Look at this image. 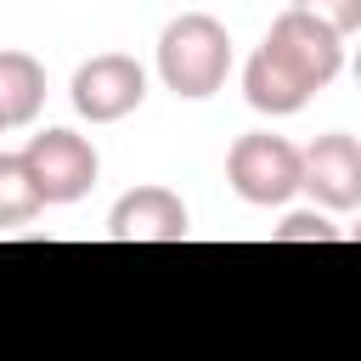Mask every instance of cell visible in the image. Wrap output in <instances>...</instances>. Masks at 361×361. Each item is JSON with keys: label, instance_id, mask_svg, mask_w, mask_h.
Returning a JSON list of instances; mask_svg holds the SVG:
<instances>
[{"label": "cell", "instance_id": "7c38bea8", "mask_svg": "<svg viewBox=\"0 0 361 361\" xmlns=\"http://www.w3.org/2000/svg\"><path fill=\"white\" fill-rule=\"evenodd\" d=\"M299 11H310V17H322L327 28H338V34H355L361 28V0H293Z\"/></svg>", "mask_w": 361, "mask_h": 361}, {"label": "cell", "instance_id": "8992f818", "mask_svg": "<svg viewBox=\"0 0 361 361\" xmlns=\"http://www.w3.org/2000/svg\"><path fill=\"white\" fill-rule=\"evenodd\" d=\"M305 192L327 214L361 209V141L344 130H327L305 147Z\"/></svg>", "mask_w": 361, "mask_h": 361}, {"label": "cell", "instance_id": "52a82bcc", "mask_svg": "<svg viewBox=\"0 0 361 361\" xmlns=\"http://www.w3.org/2000/svg\"><path fill=\"white\" fill-rule=\"evenodd\" d=\"M186 231H192L186 203L169 186H135L107 214V237L113 243H186Z\"/></svg>", "mask_w": 361, "mask_h": 361}, {"label": "cell", "instance_id": "6da1fadb", "mask_svg": "<svg viewBox=\"0 0 361 361\" xmlns=\"http://www.w3.org/2000/svg\"><path fill=\"white\" fill-rule=\"evenodd\" d=\"M231 73V34L220 17L209 11H180L164 34H158V79L186 96V102H209Z\"/></svg>", "mask_w": 361, "mask_h": 361}, {"label": "cell", "instance_id": "30bf717a", "mask_svg": "<svg viewBox=\"0 0 361 361\" xmlns=\"http://www.w3.org/2000/svg\"><path fill=\"white\" fill-rule=\"evenodd\" d=\"M39 209H45V197H39V180H34L28 158L0 152V226H28Z\"/></svg>", "mask_w": 361, "mask_h": 361}, {"label": "cell", "instance_id": "5bb4252c", "mask_svg": "<svg viewBox=\"0 0 361 361\" xmlns=\"http://www.w3.org/2000/svg\"><path fill=\"white\" fill-rule=\"evenodd\" d=\"M355 85H361V51H355Z\"/></svg>", "mask_w": 361, "mask_h": 361}, {"label": "cell", "instance_id": "ba28073f", "mask_svg": "<svg viewBox=\"0 0 361 361\" xmlns=\"http://www.w3.org/2000/svg\"><path fill=\"white\" fill-rule=\"evenodd\" d=\"M243 96H248V107L254 113H271V118H293L305 102H310V85L288 68V62H276L265 45L248 56V68H243Z\"/></svg>", "mask_w": 361, "mask_h": 361}, {"label": "cell", "instance_id": "8fae6325", "mask_svg": "<svg viewBox=\"0 0 361 361\" xmlns=\"http://www.w3.org/2000/svg\"><path fill=\"white\" fill-rule=\"evenodd\" d=\"M344 231L327 220V209H299L276 226V243H338Z\"/></svg>", "mask_w": 361, "mask_h": 361}, {"label": "cell", "instance_id": "9c48e42d", "mask_svg": "<svg viewBox=\"0 0 361 361\" xmlns=\"http://www.w3.org/2000/svg\"><path fill=\"white\" fill-rule=\"evenodd\" d=\"M39 107H45V68L28 51H0V113H6V130L34 124Z\"/></svg>", "mask_w": 361, "mask_h": 361}, {"label": "cell", "instance_id": "7a4b0ae2", "mask_svg": "<svg viewBox=\"0 0 361 361\" xmlns=\"http://www.w3.org/2000/svg\"><path fill=\"white\" fill-rule=\"evenodd\" d=\"M226 180L243 203L254 209H271V203H288L293 192H305V152L288 141V135H271V130H254V135H237L231 152H226Z\"/></svg>", "mask_w": 361, "mask_h": 361}, {"label": "cell", "instance_id": "4fadbf2b", "mask_svg": "<svg viewBox=\"0 0 361 361\" xmlns=\"http://www.w3.org/2000/svg\"><path fill=\"white\" fill-rule=\"evenodd\" d=\"M350 237H355V243H361V220H355V226H350Z\"/></svg>", "mask_w": 361, "mask_h": 361}, {"label": "cell", "instance_id": "9a60e30c", "mask_svg": "<svg viewBox=\"0 0 361 361\" xmlns=\"http://www.w3.org/2000/svg\"><path fill=\"white\" fill-rule=\"evenodd\" d=\"M0 130H6V113H0Z\"/></svg>", "mask_w": 361, "mask_h": 361}, {"label": "cell", "instance_id": "3957f363", "mask_svg": "<svg viewBox=\"0 0 361 361\" xmlns=\"http://www.w3.org/2000/svg\"><path fill=\"white\" fill-rule=\"evenodd\" d=\"M265 51H271L276 62H288L310 90H327V85L338 79V68H344V34L327 28L322 17L299 11V6H288V11L271 23Z\"/></svg>", "mask_w": 361, "mask_h": 361}, {"label": "cell", "instance_id": "277c9868", "mask_svg": "<svg viewBox=\"0 0 361 361\" xmlns=\"http://www.w3.org/2000/svg\"><path fill=\"white\" fill-rule=\"evenodd\" d=\"M141 96H147V68L135 56H124V51H102L90 62H79V73H73V107L90 124L130 118L141 107Z\"/></svg>", "mask_w": 361, "mask_h": 361}, {"label": "cell", "instance_id": "5b68a950", "mask_svg": "<svg viewBox=\"0 0 361 361\" xmlns=\"http://www.w3.org/2000/svg\"><path fill=\"white\" fill-rule=\"evenodd\" d=\"M23 158H28L45 203H79V197L96 186V169H102L96 147H90L85 135H73V130H45V135H34V141L23 147Z\"/></svg>", "mask_w": 361, "mask_h": 361}]
</instances>
